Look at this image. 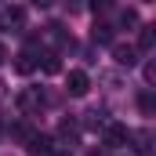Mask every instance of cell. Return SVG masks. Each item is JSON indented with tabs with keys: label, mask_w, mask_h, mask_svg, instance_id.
Here are the masks:
<instances>
[{
	"label": "cell",
	"mask_w": 156,
	"mask_h": 156,
	"mask_svg": "<svg viewBox=\"0 0 156 156\" xmlns=\"http://www.w3.org/2000/svg\"><path fill=\"white\" fill-rule=\"evenodd\" d=\"M22 142H26V149H29L33 156H47V153H55V149H51V138H47V134H40V131H29V127H26Z\"/></svg>",
	"instance_id": "1"
},
{
	"label": "cell",
	"mask_w": 156,
	"mask_h": 156,
	"mask_svg": "<svg viewBox=\"0 0 156 156\" xmlns=\"http://www.w3.org/2000/svg\"><path fill=\"white\" fill-rule=\"evenodd\" d=\"M66 91H69L73 98H83V94L91 91V80H87V73H83V69H73V73L66 76Z\"/></svg>",
	"instance_id": "2"
},
{
	"label": "cell",
	"mask_w": 156,
	"mask_h": 156,
	"mask_svg": "<svg viewBox=\"0 0 156 156\" xmlns=\"http://www.w3.org/2000/svg\"><path fill=\"white\" fill-rule=\"evenodd\" d=\"M0 26H4V29H15V33H18V29L26 26V11H22L18 4L4 7V11H0Z\"/></svg>",
	"instance_id": "3"
},
{
	"label": "cell",
	"mask_w": 156,
	"mask_h": 156,
	"mask_svg": "<svg viewBox=\"0 0 156 156\" xmlns=\"http://www.w3.org/2000/svg\"><path fill=\"white\" fill-rule=\"evenodd\" d=\"M113 58H116V66H138V47H131V44H113Z\"/></svg>",
	"instance_id": "4"
},
{
	"label": "cell",
	"mask_w": 156,
	"mask_h": 156,
	"mask_svg": "<svg viewBox=\"0 0 156 156\" xmlns=\"http://www.w3.org/2000/svg\"><path fill=\"white\" fill-rule=\"evenodd\" d=\"M127 138H131V131L123 123H105V145L120 149V145H127Z\"/></svg>",
	"instance_id": "5"
},
{
	"label": "cell",
	"mask_w": 156,
	"mask_h": 156,
	"mask_svg": "<svg viewBox=\"0 0 156 156\" xmlns=\"http://www.w3.org/2000/svg\"><path fill=\"white\" fill-rule=\"evenodd\" d=\"M127 142H134V153L138 156H149V149H153V131H145V127L142 131H131Z\"/></svg>",
	"instance_id": "6"
},
{
	"label": "cell",
	"mask_w": 156,
	"mask_h": 156,
	"mask_svg": "<svg viewBox=\"0 0 156 156\" xmlns=\"http://www.w3.org/2000/svg\"><path fill=\"white\" fill-rule=\"evenodd\" d=\"M37 66H40V58H37V51H33V47H26V51L18 55V62H15V69H18V73H33Z\"/></svg>",
	"instance_id": "7"
},
{
	"label": "cell",
	"mask_w": 156,
	"mask_h": 156,
	"mask_svg": "<svg viewBox=\"0 0 156 156\" xmlns=\"http://www.w3.org/2000/svg\"><path fill=\"white\" fill-rule=\"evenodd\" d=\"M91 40H94V44H113V26H105V22H94Z\"/></svg>",
	"instance_id": "8"
},
{
	"label": "cell",
	"mask_w": 156,
	"mask_h": 156,
	"mask_svg": "<svg viewBox=\"0 0 156 156\" xmlns=\"http://www.w3.org/2000/svg\"><path fill=\"white\" fill-rule=\"evenodd\" d=\"M153 44H156L153 26H142V33H138V47H142V51H153Z\"/></svg>",
	"instance_id": "9"
},
{
	"label": "cell",
	"mask_w": 156,
	"mask_h": 156,
	"mask_svg": "<svg viewBox=\"0 0 156 156\" xmlns=\"http://www.w3.org/2000/svg\"><path fill=\"white\" fill-rule=\"evenodd\" d=\"M40 66H44V73H58V69H62V62H58L55 51H44V62H40Z\"/></svg>",
	"instance_id": "10"
},
{
	"label": "cell",
	"mask_w": 156,
	"mask_h": 156,
	"mask_svg": "<svg viewBox=\"0 0 156 156\" xmlns=\"http://www.w3.org/2000/svg\"><path fill=\"white\" fill-rule=\"evenodd\" d=\"M58 134H62V138H76V123H73V120H62V123H58Z\"/></svg>",
	"instance_id": "11"
},
{
	"label": "cell",
	"mask_w": 156,
	"mask_h": 156,
	"mask_svg": "<svg viewBox=\"0 0 156 156\" xmlns=\"http://www.w3.org/2000/svg\"><path fill=\"white\" fill-rule=\"evenodd\" d=\"M138 105H142V113H145V116H153V109H156V102H153V94H149V91L138 98Z\"/></svg>",
	"instance_id": "12"
},
{
	"label": "cell",
	"mask_w": 156,
	"mask_h": 156,
	"mask_svg": "<svg viewBox=\"0 0 156 156\" xmlns=\"http://www.w3.org/2000/svg\"><path fill=\"white\" fill-rule=\"evenodd\" d=\"M120 26H123V29L138 26V15H134V11H123V15H120Z\"/></svg>",
	"instance_id": "13"
},
{
	"label": "cell",
	"mask_w": 156,
	"mask_h": 156,
	"mask_svg": "<svg viewBox=\"0 0 156 156\" xmlns=\"http://www.w3.org/2000/svg\"><path fill=\"white\" fill-rule=\"evenodd\" d=\"M91 7H94V11H109V7H113V0H91Z\"/></svg>",
	"instance_id": "14"
},
{
	"label": "cell",
	"mask_w": 156,
	"mask_h": 156,
	"mask_svg": "<svg viewBox=\"0 0 156 156\" xmlns=\"http://www.w3.org/2000/svg\"><path fill=\"white\" fill-rule=\"evenodd\" d=\"M66 4H69V11H80L83 7V0H66Z\"/></svg>",
	"instance_id": "15"
},
{
	"label": "cell",
	"mask_w": 156,
	"mask_h": 156,
	"mask_svg": "<svg viewBox=\"0 0 156 156\" xmlns=\"http://www.w3.org/2000/svg\"><path fill=\"white\" fill-rule=\"evenodd\" d=\"M55 0H33V7H51Z\"/></svg>",
	"instance_id": "16"
},
{
	"label": "cell",
	"mask_w": 156,
	"mask_h": 156,
	"mask_svg": "<svg viewBox=\"0 0 156 156\" xmlns=\"http://www.w3.org/2000/svg\"><path fill=\"white\" fill-rule=\"evenodd\" d=\"M4 58H7V51H4V44H0V62H4Z\"/></svg>",
	"instance_id": "17"
}]
</instances>
